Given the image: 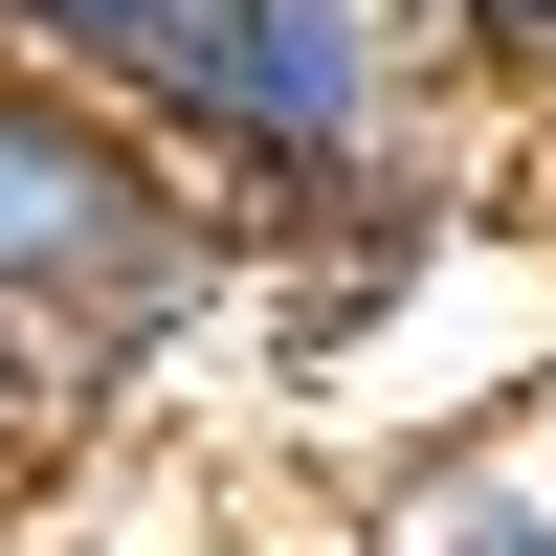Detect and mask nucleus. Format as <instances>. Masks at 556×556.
<instances>
[{"label": "nucleus", "instance_id": "obj_1", "mask_svg": "<svg viewBox=\"0 0 556 556\" xmlns=\"http://www.w3.org/2000/svg\"><path fill=\"white\" fill-rule=\"evenodd\" d=\"M178 312H201V156L134 89L0 45V334L45 356V401H112V356Z\"/></svg>", "mask_w": 556, "mask_h": 556}, {"label": "nucleus", "instance_id": "obj_2", "mask_svg": "<svg viewBox=\"0 0 556 556\" xmlns=\"http://www.w3.org/2000/svg\"><path fill=\"white\" fill-rule=\"evenodd\" d=\"M401 112H424V45L401 0H223L201 67L156 89V134L201 178H245V223H312V201H379Z\"/></svg>", "mask_w": 556, "mask_h": 556}, {"label": "nucleus", "instance_id": "obj_3", "mask_svg": "<svg viewBox=\"0 0 556 556\" xmlns=\"http://www.w3.org/2000/svg\"><path fill=\"white\" fill-rule=\"evenodd\" d=\"M379 556H556V401H490V424L401 445L379 468Z\"/></svg>", "mask_w": 556, "mask_h": 556}, {"label": "nucleus", "instance_id": "obj_4", "mask_svg": "<svg viewBox=\"0 0 556 556\" xmlns=\"http://www.w3.org/2000/svg\"><path fill=\"white\" fill-rule=\"evenodd\" d=\"M201 23H223V0H0V45H45V67L134 89V112H156V89L201 67Z\"/></svg>", "mask_w": 556, "mask_h": 556}, {"label": "nucleus", "instance_id": "obj_5", "mask_svg": "<svg viewBox=\"0 0 556 556\" xmlns=\"http://www.w3.org/2000/svg\"><path fill=\"white\" fill-rule=\"evenodd\" d=\"M424 67H490V89H556V0H401Z\"/></svg>", "mask_w": 556, "mask_h": 556}, {"label": "nucleus", "instance_id": "obj_6", "mask_svg": "<svg viewBox=\"0 0 556 556\" xmlns=\"http://www.w3.org/2000/svg\"><path fill=\"white\" fill-rule=\"evenodd\" d=\"M23 424H45V356H23V334H0V445H23Z\"/></svg>", "mask_w": 556, "mask_h": 556}]
</instances>
